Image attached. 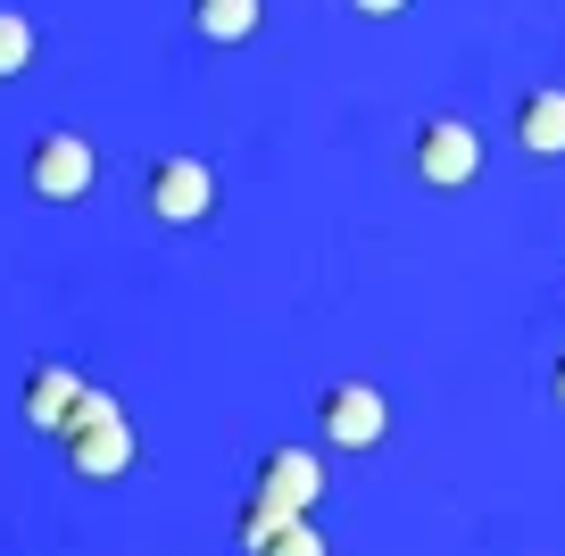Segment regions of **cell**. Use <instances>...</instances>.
<instances>
[{
  "label": "cell",
  "mask_w": 565,
  "mask_h": 556,
  "mask_svg": "<svg viewBox=\"0 0 565 556\" xmlns=\"http://www.w3.org/2000/svg\"><path fill=\"white\" fill-rule=\"evenodd\" d=\"M58 440H67L75 482H117V473L134 466V424H125L117 391H100V383H84V399H75V416L58 424Z\"/></svg>",
  "instance_id": "obj_1"
},
{
  "label": "cell",
  "mask_w": 565,
  "mask_h": 556,
  "mask_svg": "<svg viewBox=\"0 0 565 556\" xmlns=\"http://www.w3.org/2000/svg\"><path fill=\"white\" fill-rule=\"evenodd\" d=\"M92 183H100V158H92V141L84 133H42L34 150H25V192L34 200H51V209H67V200H84Z\"/></svg>",
  "instance_id": "obj_2"
},
{
  "label": "cell",
  "mask_w": 565,
  "mask_h": 556,
  "mask_svg": "<svg viewBox=\"0 0 565 556\" xmlns=\"http://www.w3.org/2000/svg\"><path fill=\"white\" fill-rule=\"evenodd\" d=\"M407 167L433 183V192H466L482 174V133L466 117H424V133H416V150H407Z\"/></svg>",
  "instance_id": "obj_3"
},
{
  "label": "cell",
  "mask_w": 565,
  "mask_h": 556,
  "mask_svg": "<svg viewBox=\"0 0 565 556\" xmlns=\"http://www.w3.org/2000/svg\"><path fill=\"white\" fill-rule=\"evenodd\" d=\"M141 209L159 216V225H200V216L216 209L209 158H159V167L141 174Z\"/></svg>",
  "instance_id": "obj_4"
},
{
  "label": "cell",
  "mask_w": 565,
  "mask_h": 556,
  "mask_svg": "<svg viewBox=\"0 0 565 556\" xmlns=\"http://www.w3.org/2000/svg\"><path fill=\"white\" fill-rule=\"evenodd\" d=\"M317 424H324V440L333 449H350V457H366V449H383V432H391V399L374 383H333L317 399Z\"/></svg>",
  "instance_id": "obj_5"
},
{
  "label": "cell",
  "mask_w": 565,
  "mask_h": 556,
  "mask_svg": "<svg viewBox=\"0 0 565 556\" xmlns=\"http://www.w3.org/2000/svg\"><path fill=\"white\" fill-rule=\"evenodd\" d=\"M258 499L266 506H282V515H317V499H324V466H317V449H266L258 457Z\"/></svg>",
  "instance_id": "obj_6"
},
{
  "label": "cell",
  "mask_w": 565,
  "mask_h": 556,
  "mask_svg": "<svg viewBox=\"0 0 565 556\" xmlns=\"http://www.w3.org/2000/svg\"><path fill=\"white\" fill-rule=\"evenodd\" d=\"M75 399H84V374H75V365H34L25 391H18V416L34 424V432H58V424L75 416Z\"/></svg>",
  "instance_id": "obj_7"
},
{
  "label": "cell",
  "mask_w": 565,
  "mask_h": 556,
  "mask_svg": "<svg viewBox=\"0 0 565 556\" xmlns=\"http://www.w3.org/2000/svg\"><path fill=\"white\" fill-rule=\"evenodd\" d=\"M515 141L532 158H565V84H541L515 100Z\"/></svg>",
  "instance_id": "obj_8"
},
{
  "label": "cell",
  "mask_w": 565,
  "mask_h": 556,
  "mask_svg": "<svg viewBox=\"0 0 565 556\" xmlns=\"http://www.w3.org/2000/svg\"><path fill=\"white\" fill-rule=\"evenodd\" d=\"M192 25H200V42H249L266 25V0H192Z\"/></svg>",
  "instance_id": "obj_9"
},
{
  "label": "cell",
  "mask_w": 565,
  "mask_h": 556,
  "mask_svg": "<svg viewBox=\"0 0 565 556\" xmlns=\"http://www.w3.org/2000/svg\"><path fill=\"white\" fill-rule=\"evenodd\" d=\"M34 51H42V34H34L25 18H18V9H0V84L34 67Z\"/></svg>",
  "instance_id": "obj_10"
},
{
  "label": "cell",
  "mask_w": 565,
  "mask_h": 556,
  "mask_svg": "<svg viewBox=\"0 0 565 556\" xmlns=\"http://www.w3.org/2000/svg\"><path fill=\"white\" fill-rule=\"evenodd\" d=\"M282 523H291V515H282V506H266L258 490H249V506H242V515H233V539H242V556H258L266 539L282 532Z\"/></svg>",
  "instance_id": "obj_11"
},
{
  "label": "cell",
  "mask_w": 565,
  "mask_h": 556,
  "mask_svg": "<svg viewBox=\"0 0 565 556\" xmlns=\"http://www.w3.org/2000/svg\"><path fill=\"white\" fill-rule=\"evenodd\" d=\"M258 556H333V548H324V532H317L308 515H291V523H282V532L258 548Z\"/></svg>",
  "instance_id": "obj_12"
},
{
  "label": "cell",
  "mask_w": 565,
  "mask_h": 556,
  "mask_svg": "<svg viewBox=\"0 0 565 556\" xmlns=\"http://www.w3.org/2000/svg\"><path fill=\"white\" fill-rule=\"evenodd\" d=\"M350 9H358V18H399L407 0H350Z\"/></svg>",
  "instance_id": "obj_13"
},
{
  "label": "cell",
  "mask_w": 565,
  "mask_h": 556,
  "mask_svg": "<svg viewBox=\"0 0 565 556\" xmlns=\"http://www.w3.org/2000/svg\"><path fill=\"white\" fill-rule=\"evenodd\" d=\"M548 399L565 407V349H557V365H548Z\"/></svg>",
  "instance_id": "obj_14"
}]
</instances>
